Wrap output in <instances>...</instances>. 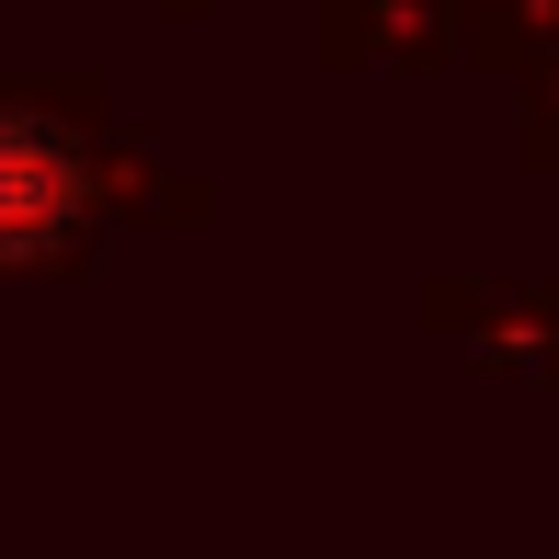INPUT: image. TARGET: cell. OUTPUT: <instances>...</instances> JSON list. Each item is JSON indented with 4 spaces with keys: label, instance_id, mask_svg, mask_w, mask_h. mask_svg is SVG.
<instances>
[{
    "label": "cell",
    "instance_id": "obj_1",
    "mask_svg": "<svg viewBox=\"0 0 559 559\" xmlns=\"http://www.w3.org/2000/svg\"><path fill=\"white\" fill-rule=\"evenodd\" d=\"M92 206V171L69 160L58 126H23L0 115V263H35V251H58L69 228Z\"/></svg>",
    "mask_w": 559,
    "mask_h": 559
}]
</instances>
